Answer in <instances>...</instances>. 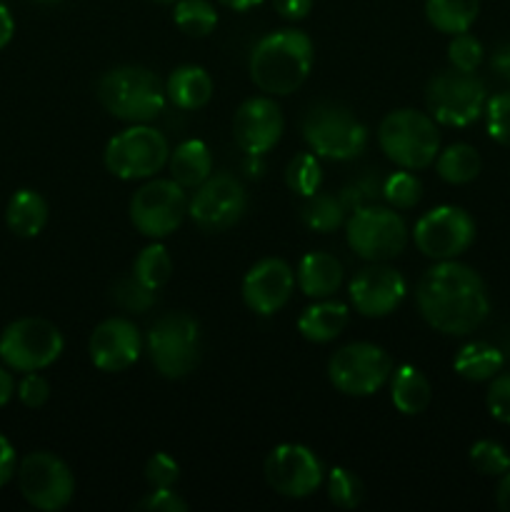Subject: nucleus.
Here are the masks:
<instances>
[{
  "label": "nucleus",
  "mask_w": 510,
  "mask_h": 512,
  "mask_svg": "<svg viewBox=\"0 0 510 512\" xmlns=\"http://www.w3.org/2000/svg\"><path fill=\"white\" fill-rule=\"evenodd\" d=\"M418 308L430 328L445 335H468L490 313L483 278L458 260H438L418 283Z\"/></svg>",
  "instance_id": "obj_1"
},
{
  "label": "nucleus",
  "mask_w": 510,
  "mask_h": 512,
  "mask_svg": "<svg viewBox=\"0 0 510 512\" xmlns=\"http://www.w3.org/2000/svg\"><path fill=\"white\" fill-rule=\"evenodd\" d=\"M313 68V40L303 30L268 33L250 53V78L263 93L290 95L305 83Z\"/></svg>",
  "instance_id": "obj_2"
},
{
  "label": "nucleus",
  "mask_w": 510,
  "mask_h": 512,
  "mask_svg": "<svg viewBox=\"0 0 510 512\" xmlns=\"http://www.w3.org/2000/svg\"><path fill=\"white\" fill-rule=\"evenodd\" d=\"M98 100L123 123H150L165 108V88L143 65H118L98 80Z\"/></svg>",
  "instance_id": "obj_3"
},
{
  "label": "nucleus",
  "mask_w": 510,
  "mask_h": 512,
  "mask_svg": "<svg viewBox=\"0 0 510 512\" xmlns=\"http://www.w3.org/2000/svg\"><path fill=\"white\" fill-rule=\"evenodd\" d=\"M303 140L318 158L353 160L368 145V130L348 105L318 100L303 118Z\"/></svg>",
  "instance_id": "obj_4"
},
{
  "label": "nucleus",
  "mask_w": 510,
  "mask_h": 512,
  "mask_svg": "<svg viewBox=\"0 0 510 512\" xmlns=\"http://www.w3.org/2000/svg\"><path fill=\"white\" fill-rule=\"evenodd\" d=\"M378 143L385 158L405 170H423L440 153V133L435 120L418 110H393L378 128Z\"/></svg>",
  "instance_id": "obj_5"
},
{
  "label": "nucleus",
  "mask_w": 510,
  "mask_h": 512,
  "mask_svg": "<svg viewBox=\"0 0 510 512\" xmlns=\"http://www.w3.org/2000/svg\"><path fill=\"white\" fill-rule=\"evenodd\" d=\"M150 363L163 378L180 380L200 363V325L188 313L160 315L145 335Z\"/></svg>",
  "instance_id": "obj_6"
},
{
  "label": "nucleus",
  "mask_w": 510,
  "mask_h": 512,
  "mask_svg": "<svg viewBox=\"0 0 510 512\" xmlns=\"http://www.w3.org/2000/svg\"><path fill=\"white\" fill-rule=\"evenodd\" d=\"M488 93L475 73L448 68L435 73L425 85V105L435 123L448 128H465L485 113Z\"/></svg>",
  "instance_id": "obj_7"
},
{
  "label": "nucleus",
  "mask_w": 510,
  "mask_h": 512,
  "mask_svg": "<svg viewBox=\"0 0 510 512\" xmlns=\"http://www.w3.org/2000/svg\"><path fill=\"white\" fill-rule=\"evenodd\" d=\"M170 148L160 130L148 123H135L110 138L105 145V168L120 180H143L160 173L168 163Z\"/></svg>",
  "instance_id": "obj_8"
},
{
  "label": "nucleus",
  "mask_w": 510,
  "mask_h": 512,
  "mask_svg": "<svg viewBox=\"0 0 510 512\" xmlns=\"http://www.w3.org/2000/svg\"><path fill=\"white\" fill-rule=\"evenodd\" d=\"M345 238L358 258L370 260V263H385V260L398 258L405 250L408 228L393 208L365 205L348 218Z\"/></svg>",
  "instance_id": "obj_9"
},
{
  "label": "nucleus",
  "mask_w": 510,
  "mask_h": 512,
  "mask_svg": "<svg viewBox=\"0 0 510 512\" xmlns=\"http://www.w3.org/2000/svg\"><path fill=\"white\" fill-rule=\"evenodd\" d=\"M63 335L45 318H20L0 333V360L18 373L53 365L63 353Z\"/></svg>",
  "instance_id": "obj_10"
},
{
  "label": "nucleus",
  "mask_w": 510,
  "mask_h": 512,
  "mask_svg": "<svg viewBox=\"0 0 510 512\" xmlns=\"http://www.w3.org/2000/svg\"><path fill=\"white\" fill-rule=\"evenodd\" d=\"M393 375V360L373 343H350L328 363V378L335 390L353 398L375 395Z\"/></svg>",
  "instance_id": "obj_11"
},
{
  "label": "nucleus",
  "mask_w": 510,
  "mask_h": 512,
  "mask_svg": "<svg viewBox=\"0 0 510 512\" xmlns=\"http://www.w3.org/2000/svg\"><path fill=\"white\" fill-rule=\"evenodd\" d=\"M188 215V195L183 185L168 180H150L135 190L130 200V220L145 238H165L183 225Z\"/></svg>",
  "instance_id": "obj_12"
},
{
  "label": "nucleus",
  "mask_w": 510,
  "mask_h": 512,
  "mask_svg": "<svg viewBox=\"0 0 510 512\" xmlns=\"http://www.w3.org/2000/svg\"><path fill=\"white\" fill-rule=\"evenodd\" d=\"M20 495L35 510L55 512L63 510L73 500L75 478L68 465L53 453L35 450L25 455L18 465Z\"/></svg>",
  "instance_id": "obj_13"
},
{
  "label": "nucleus",
  "mask_w": 510,
  "mask_h": 512,
  "mask_svg": "<svg viewBox=\"0 0 510 512\" xmlns=\"http://www.w3.org/2000/svg\"><path fill=\"white\" fill-rule=\"evenodd\" d=\"M248 195L243 183L230 173H213L195 188L188 200V215L203 233H223L243 218Z\"/></svg>",
  "instance_id": "obj_14"
},
{
  "label": "nucleus",
  "mask_w": 510,
  "mask_h": 512,
  "mask_svg": "<svg viewBox=\"0 0 510 512\" xmlns=\"http://www.w3.org/2000/svg\"><path fill=\"white\" fill-rule=\"evenodd\" d=\"M413 238L425 258L455 260L473 245L475 223L470 213H465L463 208L440 205V208L428 210L415 223Z\"/></svg>",
  "instance_id": "obj_15"
},
{
  "label": "nucleus",
  "mask_w": 510,
  "mask_h": 512,
  "mask_svg": "<svg viewBox=\"0 0 510 512\" xmlns=\"http://www.w3.org/2000/svg\"><path fill=\"white\" fill-rule=\"evenodd\" d=\"M265 480L283 498H308L323 483V463L305 445H278L265 460Z\"/></svg>",
  "instance_id": "obj_16"
},
{
  "label": "nucleus",
  "mask_w": 510,
  "mask_h": 512,
  "mask_svg": "<svg viewBox=\"0 0 510 512\" xmlns=\"http://www.w3.org/2000/svg\"><path fill=\"white\" fill-rule=\"evenodd\" d=\"M350 303L365 318H385L403 303L408 285L395 268L373 263L350 280Z\"/></svg>",
  "instance_id": "obj_17"
},
{
  "label": "nucleus",
  "mask_w": 510,
  "mask_h": 512,
  "mask_svg": "<svg viewBox=\"0 0 510 512\" xmlns=\"http://www.w3.org/2000/svg\"><path fill=\"white\" fill-rule=\"evenodd\" d=\"M283 110L273 98H248L233 120L235 143L243 153L260 158L278 145L283 135Z\"/></svg>",
  "instance_id": "obj_18"
},
{
  "label": "nucleus",
  "mask_w": 510,
  "mask_h": 512,
  "mask_svg": "<svg viewBox=\"0 0 510 512\" xmlns=\"http://www.w3.org/2000/svg\"><path fill=\"white\" fill-rule=\"evenodd\" d=\"M140 330L125 318H108L90 333V363L103 373H120L140 358Z\"/></svg>",
  "instance_id": "obj_19"
},
{
  "label": "nucleus",
  "mask_w": 510,
  "mask_h": 512,
  "mask_svg": "<svg viewBox=\"0 0 510 512\" xmlns=\"http://www.w3.org/2000/svg\"><path fill=\"white\" fill-rule=\"evenodd\" d=\"M295 275L285 260L265 258L248 270L243 280V300L253 313L273 315L293 293Z\"/></svg>",
  "instance_id": "obj_20"
},
{
  "label": "nucleus",
  "mask_w": 510,
  "mask_h": 512,
  "mask_svg": "<svg viewBox=\"0 0 510 512\" xmlns=\"http://www.w3.org/2000/svg\"><path fill=\"white\" fill-rule=\"evenodd\" d=\"M165 98L180 110H200L213 98V80L200 65H180L168 75Z\"/></svg>",
  "instance_id": "obj_21"
},
{
  "label": "nucleus",
  "mask_w": 510,
  "mask_h": 512,
  "mask_svg": "<svg viewBox=\"0 0 510 512\" xmlns=\"http://www.w3.org/2000/svg\"><path fill=\"white\" fill-rule=\"evenodd\" d=\"M295 280L308 298H330L343 283V265L330 253H308L298 263Z\"/></svg>",
  "instance_id": "obj_22"
},
{
  "label": "nucleus",
  "mask_w": 510,
  "mask_h": 512,
  "mask_svg": "<svg viewBox=\"0 0 510 512\" xmlns=\"http://www.w3.org/2000/svg\"><path fill=\"white\" fill-rule=\"evenodd\" d=\"M348 305L340 300H320L303 310L298 318V330L310 343H330L338 338L348 325Z\"/></svg>",
  "instance_id": "obj_23"
},
{
  "label": "nucleus",
  "mask_w": 510,
  "mask_h": 512,
  "mask_svg": "<svg viewBox=\"0 0 510 512\" xmlns=\"http://www.w3.org/2000/svg\"><path fill=\"white\" fill-rule=\"evenodd\" d=\"M170 178L183 188H198L213 175V158L203 140H185L170 153Z\"/></svg>",
  "instance_id": "obj_24"
},
{
  "label": "nucleus",
  "mask_w": 510,
  "mask_h": 512,
  "mask_svg": "<svg viewBox=\"0 0 510 512\" xmlns=\"http://www.w3.org/2000/svg\"><path fill=\"white\" fill-rule=\"evenodd\" d=\"M5 223H8L10 233L18 238H35L43 233L45 223H48V203L35 190L23 188L8 200L5 208Z\"/></svg>",
  "instance_id": "obj_25"
},
{
  "label": "nucleus",
  "mask_w": 510,
  "mask_h": 512,
  "mask_svg": "<svg viewBox=\"0 0 510 512\" xmlns=\"http://www.w3.org/2000/svg\"><path fill=\"white\" fill-rule=\"evenodd\" d=\"M390 378H393L390 380V400L398 413L420 415L428 408L433 390H430L428 378L415 365H400Z\"/></svg>",
  "instance_id": "obj_26"
},
{
  "label": "nucleus",
  "mask_w": 510,
  "mask_h": 512,
  "mask_svg": "<svg viewBox=\"0 0 510 512\" xmlns=\"http://www.w3.org/2000/svg\"><path fill=\"white\" fill-rule=\"evenodd\" d=\"M505 353L495 345L485 343V340H473V343L463 345L453 360V368L460 378L470 380V383H485L493 380L495 375L503 370Z\"/></svg>",
  "instance_id": "obj_27"
},
{
  "label": "nucleus",
  "mask_w": 510,
  "mask_h": 512,
  "mask_svg": "<svg viewBox=\"0 0 510 512\" xmlns=\"http://www.w3.org/2000/svg\"><path fill=\"white\" fill-rule=\"evenodd\" d=\"M480 13V0H425V18L440 33H465Z\"/></svg>",
  "instance_id": "obj_28"
},
{
  "label": "nucleus",
  "mask_w": 510,
  "mask_h": 512,
  "mask_svg": "<svg viewBox=\"0 0 510 512\" xmlns=\"http://www.w3.org/2000/svg\"><path fill=\"white\" fill-rule=\"evenodd\" d=\"M480 165L483 163H480L478 150L465 143L450 145L435 158V170L450 185H465L475 180L480 175Z\"/></svg>",
  "instance_id": "obj_29"
},
{
  "label": "nucleus",
  "mask_w": 510,
  "mask_h": 512,
  "mask_svg": "<svg viewBox=\"0 0 510 512\" xmlns=\"http://www.w3.org/2000/svg\"><path fill=\"white\" fill-rule=\"evenodd\" d=\"M300 220L305 223V228L315 230V233H333V230H338L345 220V208L340 203V195L320 193L318 190V193L303 198Z\"/></svg>",
  "instance_id": "obj_30"
},
{
  "label": "nucleus",
  "mask_w": 510,
  "mask_h": 512,
  "mask_svg": "<svg viewBox=\"0 0 510 512\" xmlns=\"http://www.w3.org/2000/svg\"><path fill=\"white\" fill-rule=\"evenodd\" d=\"M173 20L190 38H205L218 25V13L208 0H178Z\"/></svg>",
  "instance_id": "obj_31"
},
{
  "label": "nucleus",
  "mask_w": 510,
  "mask_h": 512,
  "mask_svg": "<svg viewBox=\"0 0 510 512\" xmlns=\"http://www.w3.org/2000/svg\"><path fill=\"white\" fill-rule=\"evenodd\" d=\"M133 275L150 290H160L173 275V263H170L168 250L160 243L148 245L140 250V255L133 263Z\"/></svg>",
  "instance_id": "obj_32"
},
{
  "label": "nucleus",
  "mask_w": 510,
  "mask_h": 512,
  "mask_svg": "<svg viewBox=\"0 0 510 512\" xmlns=\"http://www.w3.org/2000/svg\"><path fill=\"white\" fill-rule=\"evenodd\" d=\"M320 183H323V170H320L318 155L315 153H300L285 168V185L300 198L318 193Z\"/></svg>",
  "instance_id": "obj_33"
},
{
  "label": "nucleus",
  "mask_w": 510,
  "mask_h": 512,
  "mask_svg": "<svg viewBox=\"0 0 510 512\" xmlns=\"http://www.w3.org/2000/svg\"><path fill=\"white\" fill-rule=\"evenodd\" d=\"M420 195H423V185L408 170H400V173L388 175L383 180V200L395 210H408L415 208L420 203Z\"/></svg>",
  "instance_id": "obj_34"
},
{
  "label": "nucleus",
  "mask_w": 510,
  "mask_h": 512,
  "mask_svg": "<svg viewBox=\"0 0 510 512\" xmlns=\"http://www.w3.org/2000/svg\"><path fill=\"white\" fill-rule=\"evenodd\" d=\"M328 498L335 508L353 510L363 503V483L355 473L345 468H333L328 473Z\"/></svg>",
  "instance_id": "obj_35"
},
{
  "label": "nucleus",
  "mask_w": 510,
  "mask_h": 512,
  "mask_svg": "<svg viewBox=\"0 0 510 512\" xmlns=\"http://www.w3.org/2000/svg\"><path fill=\"white\" fill-rule=\"evenodd\" d=\"M470 465L478 470L480 475H490V478H500L510 470V455L495 440H478L470 448Z\"/></svg>",
  "instance_id": "obj_36"
},
{
  "label": "nucleus",
  "mask_w": 510,
  "mask_h": 512,
  "mask_svg": "<svg viewBox=\"0 0 510 512\" xmlns=\"http://www.w3.org/2000/svg\"><path fill=\"white\" fill-rule=\"evenodd\" d=\"M380 198H383V180L375 173L353 180L340 193V203H343L345 213H355V210L365 208V205H378Z\"/></svg>",
  "instance_id": "obj_37"
},
{
  "label": "nucleus",
  "mask_w": 510,
  "mask_h": 512,
  "mask_svg": "<svg viewBox=\"0 0 510 512\" xmlns=\"http://www.w3.org/2000/svg\"><path fill=\"white\" fill-rule=\"evenodd\" d=\"M113 298L120 308L130 310V313H145L155 305V290L140 283L133 273L128 278H120L113 288Z\"/></svg>",
  "instance_id": "obj_38"
},
{
  "label": "nucleus",
  "mask_w": 510,
  "mask_h": 512,
  "mask_svg": "<svg viewBox=\"0 0 510 512\" xmlns=\"http://www.w3.org/2000/svg\"><path fill=\"white\" fill-rule=\"evenodd\" d=\"M448 60L450 68L465 70V73H475L478 65L483 63V45L478 38L465 30V33H455L448 45Z\"/></svg>",
  "instance_id": "obj_39"
},
{
  "label": "nucleus",
  "mask_w": 510,
  "mask_h": 512,
  "mask_svg": "<svg viewBox=\"0 0 510 512\" xmlns=\"http://www.w3.org/2000/svg\"><path fill=\"white\" fill-rule=\"evenodd\" d=\"M485 123L495 143L510 148V93H498L485 103Z\"/></svg>",
  "instance_id": "obj_40"
},
{
  "label": "nucleus",
  "mask_w": 510,
  "mask_h": 512,
  "mask_svg": "<svg viewBox=\"0 0 510 512\" xmlns=\"http://www.w3.org/2000/svg\"><path fill=\"white\" fill-rule=\"evenodd\" d=\"M490 415L498 423L510 425V373H498L490 380L488 395H485Z\"/></svg>",
  "instance_id": "obj_41"
},
{
  "label": "nucleus",
  "mask_w": 510,
  "mask_h": 512,
  "mask_svg": "<svg viewBox=\"0 0 510 512\" xmlns=\"http://www.w3.org/2000/svg\"><path fill=\"white\" fill-rule=\"evenodd\" d=\"M180 468L168 453H155L145 465V480L150 488H173L178 483Z\"/></svg>",
  "instance_id": "obj_42"
},
{
  "label": "nucleus",
  "mask_w": 510,
  "mask_h": 512,
  "mask_svg": "<svg viewBox=\"0 0 510 512\" xmlns=\"http://www.w3.org/2000/svg\"><path fill=\"white\" fill-rule=\"evenodd\" d=\"M15 390H18V398L25 408H40V405L48 403L50 398L48 380H45L43 375H38V370H35V373H25Z\"/></svg>",
  "instance_id": "obj_43"
},
{
  "label": "nucleus",
  "mask_w": 510,
  "mask_h": 512,
  "mask_svg": "<svg viewBox=\"0 0 510 512\" xmlns=\"http://www.w3.org/2000/svg\"><path fill=\"white\" fill-rule=\"evenodd\" d=\"M135 508L148 512H185L188 503L173 488H153Z\"/></svg>",
  "instance_id": "obj_44"
},
{
  "label": "nucleus",
  "mask_w": 510,
  "mask_h": 512,
  "mask_svg": "<svg viewBox=\"0 0 510 512\" xmlns=\"http://www.w3.org/2000/svg\"><path fill=\"white\" fill-rule=\"evenodd\" d=\"M18 470V458H15V448L10 445V440L0 433V488L5 483H10V478Z\"/></svg>",
  "instance_id": "obj_45"
},
{
  "label": "nucleus",
  "mask_w": 510,
  "mask_h": 512,
  "mask_svg": "<svg viewBox=\"0 0 510 512\" xmlns=\"http://www.w3.org/2000/svg\"><path fill=\"white\" fill-rule=\"evenodd\" d=\"M273 5L285 20H303L308 18L313 0H273Z\"/></svg>",
  "instance_id": "obj_46"
},
{
  "label": "nucleus",
  "mask_w": 510,
  "mask_h": 512,
  "mask_svg": "<svg viewBox=\"0 0 510 512\" xmlns=\"http://www.w3.org/2000/svg\"><path fill=\"white\" fill-rule=\"evenodd\" d=\"M490 68H493V73L498 75V78L510 83V40L495 48V53L490 55Z\"/></svg>",
  "instance_id": "obj_47"
},
{
  "label": "nucleus",
  "mask_w": 510,
  "mask_h": 512,
  "mask_svg": "<svg viewBox=\"0 0 510 512\" xmlns=\"http://www.w3.org/2000/svg\"><path fill=\"white\" fill-rule=\"evenodd\" d=\"M13 33H15L13 13L8 10V5L0 3V50H3L10 40H13Z\"/></svg>",
  "instance_id": "obj_48"
},
{
  "label": "nucleus",
  "mask_w": 510,
  "mask_h": 512,
  "mask_svg": "<svg viewBox=\"0 0 510 512\" xmlns=\"http://www.w3.org/2000/svg\"><path fill=\"white\" fill-rule=\"evenodd\" d=\"M495 503L503 512H510V470L505 475H500L498 493H495Z\"/></svg>",
  "instance_id": "obj_49"
},
{
  "label": "nucleus",
  "mask_w": 510,
  "mask_h": 512,
  "mask_svg": "<svg viewBox=\"0 0 510 512\" xmlns=\"http://www.w3.org/2000/svg\"><path fill=\"white\" fill-rule=\"evenodd\" d=\"M13 395H15L13 375H10L5 368H0V408L10 403V398H13Z\"/></svg>",
  "instance_id": "obj_50"
},
{
  "label": "nucleus",
  "mask_w": 510,
  "mask_h": 512,
  "mask_svg": "<svg viewBox=\"0 0 510 512\" xmlns=\"http://www.w3.org/2000/svg\"><path fill=\"white\" fill-rule=\"evenodd\" d=\"M220 3H223L225 8L243 13V10H250V8H255V5H260L263 0H220Z\"/></svg>",
  "instance_id": "obj_51"
},
{
  "label": "nucleus",
  "mask_w": 510,
  "mask_h": 512,
  "mask_svg": "<svg viewBox=\"0 0 510 512\" xmlns=\"http://www.w3.org/2000/svg\"><path fill=\"white\" fill-rule=\"evenodd\" d=\"M35 3H40V5H55V3H60V0H35Z\"/></svg>",
  "instance_id": "obj_52"
},
{
  "label": "nucleus",
  "mask_w": 510,
  "mask_h": 512,
  "mask_svg": "<svg viewBox=\"0 0 510 512\" xmlns=\"http://www.w3.org/2000/svg\"><path fill=\"white\" fill-rule=\"evenodd\" d=\"M158 3H178V0H158Z\"/></svg>",
  "instance_id": "obj_53"
}]
</instances>
